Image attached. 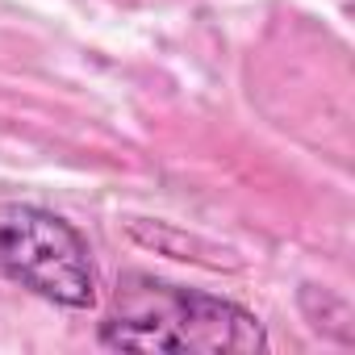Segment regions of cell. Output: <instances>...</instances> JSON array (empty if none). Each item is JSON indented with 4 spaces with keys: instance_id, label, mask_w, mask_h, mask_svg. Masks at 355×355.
Listing matches in <instances>:
<instances>
[{
    "instance_id": "cell-1",
    "label": "cell",
    "mask_w": 355,
    "mask_h": 355,
    "mask_svg": "<svg viewBox=\"0 0 355 355\" xmlns=\"http://www.w3.org/2000/svg\"><path fill=\"white\" fill-rule=\"evenodd\" d=\"M101 347L109 351H268L263 322L226 297L184 288L146 272H130L117 284L113 309L101 322Z\"/></svg>"
},
{
    "instance_id": "cell-2",
    "label": "cell",
    "mask_w": 355,
    "mask_h": 355,
    "mask_svg": "<svg viewBox=\"0 0 355 355\" xmlns=\"http://www.w3.org/2000/svg\"><path fill=\"white\" fill-rule=\"evenodd\" d=\"M0 276L63 309L96 305V268L88 239L42 205L0 201Z\"/></svg>"
}]
</instances>
